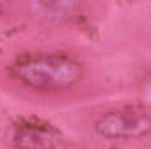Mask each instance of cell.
Listing matches in <instances>:
<instances>
[{"label": "cell", "mask_w": 151, "mask_h": 149, "mask_svg": "<svg viewBox=\"0 0 151 149\" xmlns=\"http://www.w3.org/2000/svg\"><path fill=\"white\" fill-rule=\"evenodd\" d=\"M12 75L30 90L56 93L79 84L83 79V67L67 54H28L14 62Z\"/></svg>", "instance_id": "obj_1"}, {"label": "cell", "mask_w": 151, "mask_h": 149, "mask_svg": "<svg viewBox=\"0 0 151 149\" xmlns=\"http://www.w3.org/2000/svg\"><path fill=\"white\" fill-rule=\"evenodd\" d=\"M93 128L109 140H137L151 135V114L141 107H118L102 112Z\"/></svg>", "instance_id": "obj_2"}, {"label": "cell", "mask_w": 151, "mask_h": 149, "mask_svg": "<svg viewBox=\"0 0 151 149\" xmlns=\"http://www.w3.org/2000/svg\"><path fill=\"white\" fill-rule=\"evenodd\" d=\"M11 140L16 149H55L60 137L46 123L23 121L12 128Z\"/></svg>", "instance_id": "obj_3"}, {"label": "cell", "mask_w": 151, "mask_h": 149, "mask_svg": "<svg viewBox=\"0 0 151 149\" xmlns=\"http://www.w3.org/2000/svg\"><path fill=\"white\" fill-rule=\"evenodd\" d=\"M30 14L44 21H63L70 19L79 12L81 5L74 2H32L27 5Z\"/></svg>", "instance_id": "obj_4"}, {"label": "cell", "mask_w": 151, "mask_h": 149, "mask_svg": "<svg viewBox=\"0 0 151 149\" xmlns=\"http://www.w3.org/2000/svg\"><path fill=\"white\" fill-rule=\"evenodd\" d=\"M144 97H146V100L151 104V72L144 79Z\"/></svg>", "instance_id": "obj_5"}]
</instances>
